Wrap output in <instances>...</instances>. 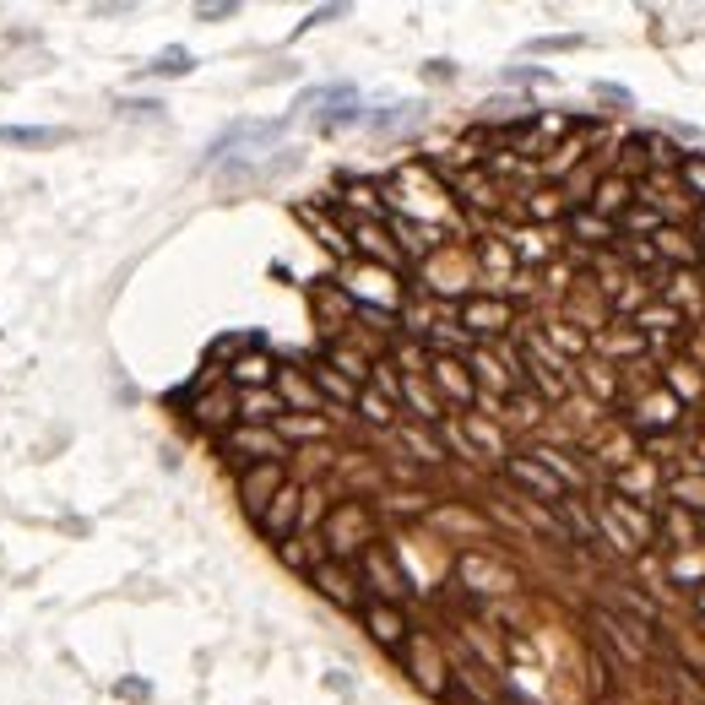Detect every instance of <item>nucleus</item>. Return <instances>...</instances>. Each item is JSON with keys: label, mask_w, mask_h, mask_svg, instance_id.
I'll use <instances>...</instances> for the list:
<instances>
[{"label": "nucleus", "mask_w": 705, "mask_h": 705, "mask_svg": "<svg viewBox=\"0 0 705 705\" xmlns=\"http://www.w3.org/2000/svg\"><path fill=\"white\" fill-rule=\"evenodd\" d=\"M320 543L331 548V559L359 564V553L380 543V532H375V505H369V500H336L331 516H326Z\"/></svg>", "instance_id": "obj_1"}, {"label": "nucleus", "mask_w": 705, "mask_h": 705, "mask_svg": "<svg viewBox=\"0 0 705 705\" xmlns=\"http://www.w3.org/2000/svg\"><path fill=\"white\" fill-rule=\"evenodd\" d=\"M218 451L239 461V472L255 461H288V445L277 440V429H261V423H234L228 435H218Z\"/></svg>", "instance_id": "obj_2"}, {"label": "nucleus", "mask_w": 705, "mask_h": 705, "mask_svg": "<svg viewBox=\"0 0 705 705\" xmlns=\"http://www.w3.org/2000/svg\"><path fill=\"white\" fill-rule=\"evenodd\" d=\"M310 586L326 597V602H336V608H352L359 613L364 608V581H359V564H347V559H320L315 570H310Z\"/></svg>", "instance_id": "obj_3"}, {"label": "nucleus", "mask_w": 705, "mask_h": 705, "mask_svg": "<svg viewBox=\"0 0 705 705\" xmlns=\"http://www.w3.org/2000/svg\"><path fill=\"white\" fill-rule=\"evenodd\" d=\"M359 618H364L369 641H375L380 651H391V657H402V651H407V641H412V624H407L402 602H380V597H369V602L359 608Z\"/></svg>", "instance_id": "obj_4"}, {"label": "nucleus", "mask_w": 705, "mask_h": 705, "mask_svg": "<svg viewBox=\"0 0 705 705\" xmlns=\"http://www.w3.org/2000/svg\"><path fill=\"white\" fill-rule=\"evenodd\" d=\"M299 510H304V483H294V477H288V483L277 488V500L255 516V532H261L266 543H277V548H282V543H288V537L299 532Z\"/></svg>", "instance_id": "obj_5"}, {"label": "nucleus", "mask_w": 705, "mask_h": 705, "mask_svg": "<svg viewBox=\"0 0 705 705\" xmlns=\"http://www.w3.org/2000/svg\"><path fill=\"white\" fill-rule=\"evenodd\" d=\"M288 130V120H239V125H228L218 141H212V153H206V163H223V158H234V147H245V153H261V147H271V141Z\"/></svg>", "instance_id": "obj_6"}, {"label": "nucleus", "mask_w": 705, "mask_h": 705, "mask_svg": "<svg viewBox=\"0 0 705 705\" xmlns=\"http://www.w3.org/2000/svg\"><path fill=\"white\" fill-rule=\"evenodd\" d=\"M516 364H521V380H532V386L543 391V402H559L564 391H570V375H564V359H553V352H548V347H537V342H521Z\"/></svg>", "instance_id": "obj_7"}, {"label": "nucleus", "mask_w": 705, "mask_h": 705, "mask_svg": "<svg viewBox=\"0 0 705 705\" xmlns=\"http://www.w3.org/2000/svg\"><path fill=\"white\" fill-rule=\"evenodd\" d=\"M461 331L477 336V347L494 342V336H505L510 331V304L500 294H472V299H461Z\"/></svg>", "instance_id": "obj_8"}, {"label": "nucleus", "mask_w": 705, "mask_h": 705, "mask_svg": "<svg viewBox=\"0 0 705 705\" xmlns=\"http://www.w3.org/2000/svg\"><path fill=\"white\" fill-rule=\"evenodd\" d=\"M288 483V461H255V467H245L239 472V505L250 510V521L277 500V488Z\"/></svg>", "instance_id": "obj_9"}, {"label": "nucleus", "mask_w": 705, "mask_h": 705, "mask_svg": "<svg viewBox=\"0 0 705 705\" xmlns=\"http://www.w3.org/2000/svg\"><path fill=\"white\" fill-rule=\"evenodd\" d=\"M359 581H369V586L380 592V602H402V597L412 592V581L402 576V564H396V559H391L380 543L359 553Z\"/></svg>", "instance_id": "obj_10"}, {"label": "nucleus", "mask_w": 705, "mask_h": 705, "mask_svg": "<svg viewBox=\"0 0 705 705\" xmlns=\"http://www.w3.org/2000/svg\"><path fill=\"white\" fill-rule=\"evenodd\" d=\"M190 418H195V429H212V435H228L234 423H239V391L223 386V391H195L190 396Z\"/></svg>", "instance_id": "obj_11"}, {"label": "nucleus", "mask_w": 705, "mask_h": 705, "mask_svg": "<svg viewBox=\"0 0 705 705\" xmlns=\"http://www.w3.org/2000/svg\"><path fill=\"white\" fill-rule=\"evenodd\" d=\"M402 662H407V673H412L418 689H429L435 700H445V689H451V678H445V657H440L429 641H423V634H412V641H407Z\"/></svg>", "instance_id": "obj_12"}, {"label": "nucleus", "mask_w": 705, "mask_h": 705, "mask_svg": "<svg viewBox=\"0 0 705 705\" xmlns=\"http://www.w3.org/2000/svg\"><path fill=\"white\" fill-rule=\"evenodd\" d=\"M277 380V359L261 347V336L245 347V352H234V364H228V386L234 391H266Z\"/></svg>", "instance_id": "obj_13"}, {"label": "nucleus", "mask_w": 705, "mask_h": 705, "mask_svg": "<svg viewBox=\"0 0 705 705\" xmlns=\"http://www.w3.org/2000/svg\"><path fill=\"white\" fill-rule=\"evenodd\" d=\"M429 375H435V386L456 402V407H472V396H477V386H472V369H467V359H456L451 347H435V359H429Z\"/></svg>", "instance_id": "obj_14"}, {"label": "nucleus", "mask_w": 705, "mask_h": 705, "mask_svg": "<svg viewBox=\"0 0 705 705\" xmlns=\"http://www.w3.org/2000/svg\"><path fill=\"white\" fill-rule=\"evenodd\" d=\"M505 472H510V477L532 494V500H548V505H564V500H570V488H564V483H559L543 461H532V456H510V461H505Z\"/></svg>", "instance_id": "obj_15"}, {"label": "nucleus", "mask_w": 705, "mask_h": 705, "mask_svg": "<svg viewBox=\"0 0 705 705\" xmlns=\"http://www.w3.org/2000/svg\"><path fill=\"white\" fill-rule=\"evenodd\" d=\"M271 386H277V402L288 407V412H320V407H326L320 391H315V380H304L299 369H282V364H277V380H271Z\"/></svg>", "instance_id": "obj_16"}, {"label": "nucleus", "mask_w": 705, "mask_h": 705, "mask_svg": "<svg viewBox=\"0 0 705 705\" xmlns=\"http://www.w3.org/2000/svg\"><path fill=\"white\" fill-rule=\"evenodd\" d=\"M629 206H634V185H629L624 174H608V179H597V185H592V212H597V218L618 223Z\"/></svg>", "instance_id": "obj_17"}, {"label": "nucleus", "mask_w": 705, "mask_h": 705, "mask_svg": "<svg viewBox=\"0 0 705 705\" xmlns=\"http://www.w3.org/2000/svg\"><path fill=\"white\" fill-rule=\"evenodd\" d=\"M304 104H326L320 109V130H336V125L359 120V93H352V87H326V93H310Z\"/></svg>", "instance_id": "obj_18"}, {"label": "nucleus", "mask_w": 705, "mask_h": 705, "mask_svg": "<svg viewBox=\"0 0 705 705\" xmlns=\"http://www.w3.org/2000/svg\"><path fill=\"white\" fill-rule=\"evenodd\" d=\"M0 141H6V147H60L65 141V130L60 125H0Z\"/></svg>", "instance_id": "obj_19"}, {"label": "nucleus", "mask_w": 705, "mask_h": 705, "mask_svg": "<svg viewBox=\"0 0 705 705\" xmlns=\"http://www.w3.org/2000/svg\"><path fill=\"white\" fill-rule=\"evenodd\" d=\"M277 553H282V564H288V570H304V576H310V570H315V564L326 559V543H315L310 532H294V537H288V543H282Z\"/></svg>", "instance_id": "obj_20"}, {"label": "nucleus", "mask_w": 705, "mask_h": 705, "mask_svg": "<svg viewBox=\"0 0 705 705\" xmlns=\"http://www.w3.org/2000/svg\"><path fill=\"white\" fill-rule=\"evenodd\" d=\"M570 234H576L581 245H608V239H618V228H613L608 218H597L592 206H576V212H570Z\"/></svg>", "instance_id": "obj_21"}, {"label": "nucleus", "mask_w": 705, "mask_h": 705, "mask_svg": "<svg viewBox=\"0 0 705 705\" xmlns=\"http://www.w3.org/2000/svg\"><path fill=\"white\" fill-rule=\"evenodd\" d=\"M461 576L472 581V592H505V586H510V576L500 570V564H488V559H477V553L461 559Z\"/></svg>", "instance_id": "obj_22"}, {"label": "nucleus", "mask_w": 705, "mask_h": 705, "mask_svg": "<svg viewBox=\"0 0 705 705\" xmlns=\"http://www.w3.org/2000/svg\"><path fill=\"white\" fill-rule=\"evenodd\" d=\"M396 402L418 407V418H423V423H440V418H445V412H440V396H435V391H423V380H418V375H407V380H402Z\"/></svg>", "instance_id": "obj_23"}, {"label": "nucleus", "mask_w": 705, "mask_h": 705, "mask_svg": "<svg viewBox=\"0 0 705 705\" xmlns=\"http://www.w3.org/2000/svg\"><path fill=\"white\" fill-rule=\"evenodd\" d=\"M352 239H359V250H364V255H375V261L396 266V245L386 239V228H380V223H369V218H364V223H352Z\"/></svg>", "instance_id": "obj_24"}, {"label": "nucleus", "mask_w": 705, "mask_h": 705, "mask_svg": "<svg viewBox=\"0 0 705 705\" xmlns=\"http://www.w3.org/2000/svg\"><path fill=\"white\" fill-rule=\"evenodd\" d=\"M310 380H315L320 402L331 396V402H347V407H352V396H359V386H352V380H342V375H336L331 364H315V369H310Z\"/></svg>", "instance_id": "obj_25"}, {"label": "nucleus", "mask_w": 705, "mask_h": 705, "mask_svg": "<svg viewBox=\"0 0 705 705\" xmlns=\"http://www.w3.org/2000/svg\"><path fill=\"white\" fill-rule=\"evenodd\" d=\"M657 537H673V548H689L700 537V527H694V516H684L678 505H668L662 521H657Z\"/></svg>", "instance_id": "obj_26"}, {"label": "nucleus", "mask_w": 705, "mask_h": 705, "mask_svg": "<svg viewBox=\"0 0 705 705\" xmlns=\"http://www.w3.org/2000/svg\"><path fill=\"white\" fill-rule=\"evenodd\" d=\"M352 407H359L369 423H380V429H386V423H396V402H386V396H380V391H369V386H359Z\"/></svg>", "instance_id": "obj_27"}, {"label": "nucleus", "mask_w": 705, "mask_h": 705, "mask_svg": "<svg viewBox=\"0 0 705 705\" xmlns=\"http://www.w3.org/2000/svg\"><path fill=\"white\" fill-rule=\"evenodd\" d=\"M651 255H668V261H694L700 250L689 245V234H678V228H668V223H662V228H657V250H651Z\"/></svg>", "instance_id": "obj_28"}, {"label": "nucleus", "mask_w": 705, "mask_h": 705, "mask_svg": "<svg viewBox=\"0 0 705 705\" xmlns=\"http://www.w3.org/2000/svg\"><path fill=\"white\" fill-rule=\"evenodd\" d=\"M668 494H673L678 510H705V483H700V477H673Z\"/></svg>", "instance_id": "obj_29"}, {"label": "nucleus", "mask_w": 705, "mask_h": 705, "mask_svg": "<svg viewBox=\"0 0 705 705\" xmlns=\"http://www.w3.org/2000/svg\"><path fill=\"white\" fill-rule=\"evenodd\" d=\"M190 65H195V60H190V49H179V44H174V49H163V54L147 65V77H185Z\"/></svg>", "instance_id": "obj_30"}, {"label": "nucleus", "mask_w": 705, "mask_h": 705, "mask_svg": "<svg viewBox=\"0 0 705 705\" xmlns=\"http://www.w3.org/2000/svg\"><path fill=\"white\" fill-rule=\"evenodd\" d=\"M613 228H618V234H641V228H662V212H657V206H629V212H624V218H618Z\"/></svg>", "instance_id": "obj_31"}, {"label": "nucleus", "mask_w": 705, "mask_h": 705, "mask_svg": "<svg viewBox=\"0 0 705 705\" xmlns=\"http://www.w3.org/2000/svg\"><path fill=\"white\" fill-rule=\"evenodd\" d=\"M678 169H684V185H689V195H700V201H705V153H689Z\"/></svg>", "instance_id": "obj_32"}, {"label": "nucleus", "mask_w": 705, "mask_h": 705, "mask_svg": "<svg viewBox=\"0 0 705 705\" xmlns=\"http://www.w3.org/2000/svg\"><path fill=\"white\" fill-rule=\"evenodd\" d=\"M402 435H407V445L418 451V461H445V445H440V440H429L423 429H402Z\"/></svg>", "instance_id": "obj_33"}, {"label": "nucleus", "mask_w": 705, "mask_h": 705, "mask_svg": "<svg viewBox=\"0 0 705 705\" xmlns=\"http://www.w3.org/2000/svg\"><path fill=\"white\" fill-rule=\"evenodd\" d=\"M527 212H532V218H559V212H564V195H559V190H537V195L527 201Z\"/></svg>", "instance_id": "obj_34"}, {"label": "nucleus", "mask_w": 705, "mask_h": 705, "mask_svg": "<svg viewBox=\"0 0 705 705\" xmlns=\"http://www.w3.org/2000/svg\"><path fill=\"white\" fill-rule=\"evenodd\" d=\"M467 435H472L477 445H488V456H505V445H500V435H494V429H488V423H477L472 412H467Z\"/></svg>", "instance_id": "obj_35"}, {"label": "nucleus", "mask_w": 705, "mask_h": 705, "mask_svg": "<svg viewBox=\"0 0 705 705\" xmlns=\"http://www.w3.org/2000/svg\"><path fill=\"white\" fill-rule=\"evenodd\" d=\"M548 342H559V347H570V352H586V347H592L586 336H576V331H564V320H548Z\"/></svg>", "instance_id": "obj_36"}, {"label": "nucleus", "mask_w": 705, "mask_h": 705, "mask_svg": "<svg viewBox=\"0 0 705 705\" xmlns=\"http://www.w3.org/2000/svg\"><path fill=\"white\" fill-rule=\"evenodd\" d=\"M223 17H239V0H218V6H195V22H223Z\"/></svg>", "instance_id": "obj_37"}, {"label": "nucleus", "mask_w": 705, "mask_h": 705, "mask_svg": "<svg viewBox=\"0 0 705 705\" xmlns=\"http://www.w3.org/2000/svg\"><path fill=\"white\" fill-rule=\"evenodd\" d=\"M553 49H581V33H564V38H532V54H553Z\"/></svg>", "instance_id": "obj_38"}, {"label": "nucleus", "mask_w": 705, "mask_h": 705, "mask_svg": "<svg viewBox=\"0 0 705 705\" xmlns=\"http://www.w3.org/2000/svg\"><path fill=\"white\" fill-rule=\"evenodd\" d=\"M694 608H700V613H705V586H700V592H694Z\"/></svg>", "instance_id": "obj_39"}]
</instances>
